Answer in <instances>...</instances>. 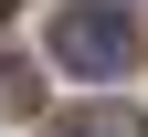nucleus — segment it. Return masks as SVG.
<instances>
[{"label": "nucleus", "mask_w": 148, "mask_h": 137, "mask_svg": "<svg viewBox=\"0 0 148 137\" xmlns=\"http://www.w3.org/2000/svg\"><path fill=\"white\" fill-rule=\"evenodd\" d=\"M127 53H138V32H127L116 0H74V11H53V63H64V74H127Z\"/></svg>", "instance_id": "1"}, {"label": "nucleus", "mask_w": 148, "mask_h": 137, "mask_svg": "<svg viewBox=\"0 0 148 137\" xmlns=\"http://www.w3.org/2000/svg\"><path fill=\"white\" fill-rule=\"evenodd\" d=\"M53 137H148V116L138 106H85V116H64Z\"/></svg>", "instance_id": "2"}, {"label": "nucleus", "mask_w": 148, "mask_h": 137, "mask_svg": "<svg viewBox=\"0 0 148 137\" xmlns=\"http://www.w3.org/2000/svg\"><path fill=\"white\" fill-rule=\"evenodd\" d=\"M32 106V63H0V116H21Z\"/></svg>", "instance_id": "3"}]
</instances>
